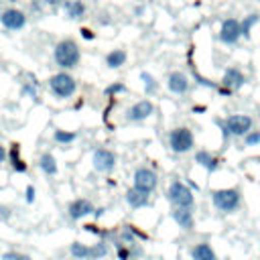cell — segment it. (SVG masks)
I'll return each instance as SVG.
<instances>
[{"label": "cell", "mask_w": 260, "mask_h": 260, "mask_svg": "<svg viewBox=\"0 0 260 260\" xmlns=\"http://www.w3.org/2000/svg\"><path fill=\"white\" fill-rule=\"evenodd\" d=\"M10 215H12V209H10L8 205H0V219H4V221H6Z\"/></svg>", "instance_id": "8d00e7d4"}, {"label": "cell", "mask_w": 260, "mask_h": 260, "mask_svg": "<svg viewBox=\"0 0 260 260\" xmlns=\"http://www.w3.org/2000/svg\"><path fill=\"white\" fill-rule=\"evenodd\" d=\"M53 59H55V65L61 71H67V69L77 67L79 61H81V49H79L77 41H73V39H61L55 45V49H53Z\"/></svg>", "instance_id": "7a4b0ae2"}, {"label": "cell", "mask_w": 260, "mask_h": 260, "mask_svg": "<svg viewBox=\"0 0 260 260\" xmlns=\"http://www.w3.org/2000/svg\"><path fill=\"white\" fill-rule=\"evenodd\" d=\"M81 37H83L85 41H93V39H95L93 30H89V28H81Z\"/></svg>", "instance_id": "74e56055"}, {"label": "cell", "mask_w": 260, "mask_h": 260, "mask_svg": "<svg viewBox=\"0 0 260 260\" xmlns=\"http://www.w3.org/2000/svg\"><path fill=\"white\" fill-rule=\"evenodd\" d=\"M116 162H118V156L114 150L110 148H95L93 154H91V167L98 171V173H112L116 169Z\"/></svg>", "instance_id": "ba28073f"}, {"label": "cell", "mask_w": 260, "mask_h": 260, "mask_svg": "<svg viewBox=\"0 0 260 260\" xmlns=\"http://www.w3.org/2000/svg\"><path fill=\"white\" fill-rule=\"evenodd\" d=\"M126 203H128L132 209L148 207V205H150V193H144V191H138V189L130 187V189L126 191Z\"/></svg>", "instance_id": "ac0fdd59"}, {"label": "cell", "mask_w": 260, "mask_h": 260, "mask_svg": "<svg viewBox=\"0 0 260 260\" xmlns=\"http://www.w3.org/2000/svg\"><path fill=\"white\" fill-rule=\"evenodd\" d=\"M93 209H95V205L87 197H77L67 205V215H69V219L79 221L87 215H93Z\"/></svg>", "instance_id": "7c38bea8"}, {"label": "cell", "mask_w": 260, "mask_h": 260, "mask_svg": "<svg viewBox=\"0 0 260 260\" xmlns=\"http://www.w3.org/2000/svg\"><path fill=\"white\" fill-rule=\"evenodd\" d=\"M193 160H195V165L203 167L207 173H215V171L221 167V160H219L211 150H207V148H199V150H195Z\"/></svg>", "instance_id": "2e32d148"}, {"label": "cell", "mask_w": 260, "mask_h": 260, "mask_svg": "<svg viewBox=\"0 0 260 260\" xmlns=\"http://www.w3.org/2000/svg\"><path fill=\"white\" fill-rule=\"evenodd\" d=\"M2 260H32V256L22 254V252H16V250H6L2 254Z\"/></svg>", "instance_id": "4dcf8cb0"}, {"label": "cell", "mask_w": 260, "mask_h": 260, "mask_svg": "<svg viewBox=\"0 0 260 260\" xmlns=\"http://www.w3.org/2000/svg\"><path fill=\"white\" fill-rule=\"evenodd\" d=\"M140 81H142V87H144V93H146V95H154V93L158 91V81L154 79L152 73L140 71Z\"/></svg>", "instance_id": "d4e9b609"}, {"label": "cell", "mask_w": 260, "mask_h": 260, "mask_svg": "<svg viewBox=\"0 0 260 260\" xmlns=\"http://www.w3.org/2000/svg\"><path fill=\"white\" fill-rule=\"evenodd\" d=\"M8 158H10L12 171H16V173H26V171H28V165L20 158V144H18V142H12V144H10Z\"/></svg>", "instance_id": "d6986e66"}, {"label": "cell", "mask_w": 260, "mask_h": 260, "mask_svg": "<svg viewBox=\"0 0 260 260\" xmlns=\"http://www.w3.org/2000/svg\"><path fill=\"white\" fill-rule=\"evenodd\" d=\"M128 225H130V223H128ZM130 230H132V234H134L138 240H148V234H146V232H142V230H138L136 225H130Z\"/></svg>", "instance_id": "e575fe53"}, {"label": "cell", "mask_w": 260, "mask_h": 260, "mask_svg": "<svg viewBox=\"0 0 260 260\" xmlns=\"http://www.w3.org/2000/svg\"><path fill=\"white\" fill-rule=\"evenodd\" d=\"M158 185V175L148 167H138L132 175V187L144 193H152Z\"/></svg>", "instance_id": "52a82bcc"}, {"label": "cell", "mask_w": 260, "mask_h": 260, "mask_svg": "<svg viewBox=\"0 0 260 260\" xmlns=\"http://www.w3.org/2000/svg\"><path fill=\"white\" fill-rule=\"evenodd\" d=\"M258 20H260V14L258 12H252V14H248V16H244L242 20H240V30H242V39H250V35H252V28L258 24Z\"/></svg>", "instance_id": "cb8c5ba5"}, {"label": "cell", "mask_w": 260, "mask_h": 260, "mask_svg": "<svg viewBox=\"0 0 260 260\" xmlns=\"http://www.w3.org/2000/svg\"><path fill=\"white\" fill-rule=\"evenodd\" d=\"M108 252H110V246L104 238L98 240L95 244H91V260H104L108 256Z\"/></svg>", "instance_id": "4316f807"}, {"label": "cell", "mask_w": 260, "mask_h": 260, "mask_svg": "<svg viewBox=\"0 0 260 260\" xmlns=\"http://www.w3.org/2000/svg\"><path fill=\"white\" fill-rule=\"evenodd\" d=\"M22 95H28V98L37 100V98H39V93H37V85H32V83H24V85H22Z\"/></svg>", "instance_id": "1f68e13d"}, {"label": "cell", "mask_w": 260, "mask_h": 260, "mask_svg": "<svg viewBox=\"0 0 260 260\" xmlns=\"http://www.w3.org/2000/svg\"><path fill=\"white\" fill-rule=\"evenodd\" d=\"M169 148L175 154H185L195 148V136L193 130L187 126H177L169 132Z\"/></svg>", "instance_id": "8992f818"}, {"label": "cell", "mask_w": 260, "mask_h": 260, "mask_svg": "<svg viewBox=\"0 0 260 260\" xmlns=\"http://www.w3.org/2000/svg\"><path fill=\"white\" fill-rule=\"evenodd\" d=\"M167 199L173 207H191L195 205V195H193V189L183 183L181 179H173L169 183V189H167Z\"/></svg>", "instance_id": "277c9868"}, {"label": "cell", "mask_w": 260, "mask_h": 260, "mask_svg": "<svg viewBox=\"0 0 260 260\" xmlns=\"http://www.w3.org/2000/svg\"><path fill=\"white\" fill-rule=\"evenodd\" d=\"M126 61H128V53L124 49H114L106 55V65L110 69H120L122 65H126Z\"/></svg>", "instance_id": "603a6c76"}, {"label": "cell", "mask_w": 260, "mask_h": 260, "mask_svg": "<svg viewBox=\"0 0 260 260\" xmlns=\"http://www.w3.org/2000/svg\"><path fill=\"white\" fill-rule=\"evenodd\" d=\"M39 167L41 171L47 175V177H55L59 173V165H57V158L51 154V152H43L39 156Z\"/></svg>", "instance_id": "ffe728a7"}, {"label": "cell", "mask_w": 260, "mask_h": 260, "mask_svg": "<svg viewBox=\"0 0 260 260\" xmlns=\"http://www.w3.org/2000/svg\"><path fill=\"white\" fill-rule=\"evenodd\" d=\"M116 256H118V260H132V246L118 242L116 244Z\"/></svg>", "instance_id": "f1b7e54d"}, {"label": "cell", "mask_w": 260, "mask_h": 260, "mask_svg": "<svg viewBox=\"0 0 260 260\" xmlns=\"http://www.w3.org/2000/svg\"><path fill=\"white\" fill-rule=\"evenodd\" d=\"M63 8H65V14H67L69 20L83 18V14H85V4H83V0H69V2L63 4Z\"/></svg>", "instance_id": "7402d4cb"}, {"label": "cell", "mask_w": 260, "mask_h": 260, "mask_svg": "<svg viewBox=\"0 0 260 260\" xmlns=\"http://www.w3.org/2000/svg\"><path fill=\"white\" fill-rule=\"evenodd\" d=\"M191 260H217V254L209 242H197L189 250Z\"/></svg>", "instance_id": "e0dca14e"}, {"label": "cell", "mask_w": 260, "mask_h": 260, "mask_svg": "<svg viewBox=\"0 0 260 260\" xmlns=\"http://www.w3.org/2000/svg\"><path fill=\"white\" fill-rule=\"evenodd\" d=\"M43 6H49V8H57L61 4H65V0H39Z\"/></svg>", "instance_id": "d590c367"}, {"label": "cell", "mask_w": 260, "mask_h": 260, "mask_svg": "<svg viewBox=\"0 0 260 260\" xmlns=\"http://www.w3.org/2000/svg\"><path fill=\"white\" fill-rule=\"evenodd\" d=\"M171 217L185 232H191L195 228V215H193V209L191 207H173L171 209Z\"/></svg>", "instance_id": "9a60e30c"}, {"label": "cell", "mask_w": 260, "mask_h": 260, "mask_svg": "<svg viewBox=\"0 0 260 260\" xmlns=\"http://www.w3.org/2000/svg\"><path fill=\"white\" fill-rule=\"evenodd\" d=\"M242 39V30H240V20L238 18H225L219 26V41L223 45H238V41Z\"/></svg>", "instance_id": "8fae6325"}, {"label": "cell", "mask_w": 260, "mask_h": 260, "mask_svg": "<svg viewBox=\"0 0 260 260\" xmlns=\"http://www.w3.org/2000/svg\"><path fill=\"white\" fill-rule=\"evenodd\" d=\"M154 104H152V100H138V102H134L130 108H128V112H126V120L128 122H144V120H148L152 114H154Z\"/></svg>", "instance_id": "9c48e42d"}, {"label": "cell", "mask_w": 260, "mask_h": 260, "mask_svg": "<svg viewBox=\"0 0 260 260\" xmlns=\"http://www.w3.org/2000/svg\"><path fill=\"white\" fill-rule=\"evenodd\" d=\"M0 138H2V134H0Z\"/></svg>", "instance_id": "60d3db41"}, {"label": "cell", "mask_w": 260, "mask_h": 260, "mask_svg": "<svg viewBox=\"0 0 260 260\" xmlns=\"http://www.w3.org/2000/svg\"><path fill=\"white\" fill-rule=\"evenodd\" d=\"M126 91V85L122 83V81H114V83H110L106 89H104V93L108 95V98H116L118 93H124Z\"/></svg>", "instance_id": "83f0119b"}, {"label": "cell", "mask_w": 260, "mask_h": 260, "mask_svg": "<svg viewBox=\"0 0 260 260\" xmlns=\"http://www.w3.org/2000/svg\"><path fill=\"white\" fill-rule=\"evenodd\" d=\"M215 126L221 130L223 140H228V138H244L254 128V120L248 114H230L223 120L215 118Z\"/></svg>", "instance_id": "6da1fadb"}, {"label": "cell", "mask_w": 260, "mask_h": 260, "mask_svg": "<svg viewBox=\"0 0 260 260\" xmlns=\"http://www.w3.org/2000/svg\"><path fill=\"white\" fill-rule=\"evenodd\" d=\"M87 232H91V234H95V236H100V238H104V236H108V232H104V230H100L98 225H93V223H85L83 225Z\"/></svg>", "instance_id": "d6a6232c"}, {"label": "cell", "mask_w": 260, "mask_h": 260, "mask_svg": "<svg viewBox=\"0 0 260 260\" xmlns=\"http://www.w3.org/2000/svg\"><path fill=\"white\" fill-rule=\"evenodd\" d=\"M35 187L32 185H26V191H24V199H26V203H32L35 201Z\"/></svg>", "instance_id": "836d02e7"}, {"label": "cell", "mask_w": 260, "mask_h": 260, "mask_svg": "<svg viewBox=\"0 0 260 260\" xmlns=\"http://www.w3.org/2000/svg\"><path fill=\"white\" fill-rule=\"evenodd\" d=\"M167 87L175 95H185L189 91V87H191V81L183 71H171L167 75Z\"/></svg>", "instance_id": "5bb4252c"}, {"label": "cell", "mask_w": 260, "mask_h": 260, "mask_svg": "<svg viewBox=\"0 0 260 260\" xmlns=\"http://www.w3.org/2000/svg\"><path fill=\"white\" fill-rule=\"evenodd\" d=\"M49 89L55 98L59 100H69L75 91H77V79L67 73V71H59V73H53L49 77Z\"/></svg>", "instance_id": "5b68a950"}, {"label": "cell", "mask_w": 260, "mask_h": 260, "mask_svg": "<svg viewBox=\"0 0 260 260\" xmlns=\"http://www.w3.org/2000/svg\"><path fill=\"white\" fill-rule=\"evenodd\" d=\"M0 24L6 30H20L26 26V14L20 8H6L0 12Z\"/></svg>", "instance_id": "30bf717a"}, {"label": "cell", "mask_w": 260, "mask_h": 260, "mask_svg": "<svg viewBox=\"0 0 260 260\" xmlns=\"http://www.w3.org/2000/svg\"><path fill=\"white\" fill-rule=\"evenodd\" d=\"M211 203L221 213H234L242 205V191L238 187H223L211 191Z\"/></svg>", "instance_id": "3957f363"}, {"label": "cell", "mask_w": 260, "mask_h": 260, "mask_svg": "<svg viewBox=\"0 0 260 260\" xmlns=\"http://www.w3.org/2000/svg\"><path fill=\"white\" fill-rule=\"evenodd\" d=\"M242 140H244V146H258L260 144V130H254L252 128Z\"/></svg>", "instance_id": "f546056e"}, {"label": "cell", "mask_w": 260, "mask_h": 260, "mask_svg": "<svg viewBox=\"0 0 260 260\" xmlns=\"http://www.w3.org/2000/svg\"><path fill=\"white\" fill-rule=\"evenodd\" d=\"M104 213H106V207H95V209H93V217H95V219L102 217Z\"/></svg>", "instance_id": "ab89813d"}, {"label": "cell", "mask_w": 260, "mask_h": 260, "mask_svg": "<svg viewBox=\"0 0 260 260\" xmlns=\"http://www.w3.org/2000/svg\"><path fill=\"white\" fill-rule=\"evenodd\" d=\"M69 254L75 260H91V244H83L75 240L69 244Z\"/></svg>", "instance_id": "44dd1931"}, {"label": "cell", "mask_w": 260, "mask_h": 260, "mask_svg": "<svg viewBox=\"0 0 260 260\" xmlns=\"http://www.w3.org/2000/svg\"><path fill=\"white\" fill-rule=\"evenodd\" d=\"M6 158H8V150L0 144V165H2V162H6Z\"/></svg>", "instance_id": "f35d334b"}, {"label": "cell", "mask_w": 260, "mask_h": 260, "mask_svg": "<svg viewBox=\"0 0 260 260\" xmlns=\"http://www.w3.org/2000/svg\"><path fill=\"white\" fill-rule=\"evenodd\" d=\"M244 83H246V75H244V71L240 69V67H228L225 71H223V75H221V87H225V89H230L232 93L234 91H238L240 87H244Z\"/></svg>", "instance_id": "4fadbf2b"}, {"label": "cell", "mask_w": 260, "mask_h": 260, "mask_svg": "<svg viewBox=\"0 0 260 260\" xmlns=\"http://www.w3.org/2000/svg\"><path fill=\"white\" fill-rule=\"evenodd\" d=\"M53 140H55L57 144H63V146H67V144H71V142H75V140H77V134H75V132H71V130H63V128H57V130L53 132Z\"/></svg>", "instance_id": "484cf974"}]
</instances>
